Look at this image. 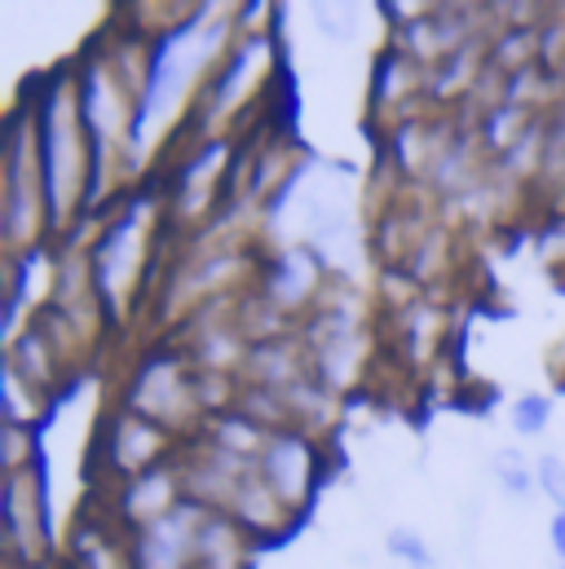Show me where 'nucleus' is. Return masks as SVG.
<instances>
[{
  "label": "nucleus",
  "instance_id": "1",
  "mask_svg": "<svg viewBox=\"0 0 565 569\" xmlns=\"http://www.w3.org/2000/svg\"><path fill=\"white\" fill-rule=\"evenodd\" d=\"M36 146H40L49 234H62L89 208V177H93V154H89V133H85V116H80L76 71H71V80H67V71L40 80Z\"/></svg>",
  "mask_w": 565,
  "mask_h": 569
},
{
  "label": "nucleus",
  "instance_id": "2",
  "mask_svg": "<svg viewBox=\"0 0 565 569\" xmlns=\"http://www.w3.org/2000/svg\"><path fill=\"white\" fill-rule=\"evenodd\" d=\"M4 234H9V248L40 243L49 234L36 116L27 111H13L4 129Z\"/></svg>",
  "mask_w": 565,
  "mask_h": 569
},
{
  "label": "nucleus",
  "instance_id": "3",
  "mask_svg": "<svg viewBox=\"0 0 565 569\" xmlns=\"http://www.w3.org/2000/svg\"><path fill=\"white\" fill-rule=\"evenodd\" d=\"M146 212L129 208L116 221H107V230L98 234L93 252H89V270H93V300L102 305L107 318H125L129 296L141 279V257H146Z\"/></svg>",
  "mask_w": 565,
  "mask_h": 569
},
{
  "label": "nucleus",
  "instance_id": "4",
  "mask_svg": "<svg viewBox=\"0 0 565 569\" xmlns=\"http://www.w3.org/2000/svg\"><path fill=\"white\" fill-rule=\"evenodd\" d=\"M0 517H4V535L13 557L27 569H36L49 552V472L44 459L22 468V472H4V490H0Z\"/></svg>",
  "mask_w": 565,
  "mask_h": 569
},
{
  "label": "nucleus",
  "instance_id": "5",
  "mask_svg": "<svg viewBox=\"0 0 565 569\" xmlns=\"http://www.w3.org/2000/svg\"><path fill=\"white\" fill-rule=\"evenodd\" d=\"M204 521H208V508L181 499L159 521L133 530V569H190L199 557Z\"/></svg>",
  "mask_w": 565,
  "mask_h": 569
},
{
  "label": "nucleus",
  "instance_id": "6",
  "mask_svg": "<svg viewBox=\"0 0 565 569\" xmlns=\"http://www.w3.org/2000/svg\"><path fill=\"white\" fill-rule=\"evenodd\" d=\"M257 472L261 481L275 490L282 508H305L309 495H314V441L300 432V428H279L270 432L266 450L257 455Z\"/></svg>",
  "mask_w": 565,
  "mask_h": 569
},
{
  "label": "nucleus",
  "instance_id": "7",
  "mask_svg": "<svg viewBox=\"0 0 565 569\" xmlns=\"http://www.w3.org/2000/svg\"><path fill=\"white\" fill-rule=\"evenodd\" d=\"M266 71H270V36H261V31L239 36V40L230 44V53L221 58V67L212 71V80L204 84V93H208V116H217V120L235 116V111L248 102V93L266 80Z\"/></svg>",
  "mask_w": 565,
  "mask_h": 569
},
{
  "label": "nucleus",
  "instance_id": "8",
  "mask_svg": "<svg viewBox=\"0 0 565 569\" xmlns=\"http://www.w3.org/2000/svg\"><path fill=\"white\" fill-rule=\"evenodd\" d=\"M190 398H195V389L181 371V358L177 353H155L138 367V380H133L125 407L155 420V425H172Z\"/></svg>",
  "mask_w": 565,
  "mask_h": 569
},
{
  "label": "nucleus",
  "instance_id": "9",
  "mask_svg": "<svg viewBox=\"0 0 565 569\" xmlns=\"http://www.w3.org/2000/svg\"><path fill=\"white\" fill-rule=\"evenodd\" d=\"M163 432L168 428L146 420L138 411H129V407L116 411L111 432H107V459H111V468H116L120 481H133V477L163 463V450H168V437Z\"/></svg>",
  "mask_w": 565,
  "mask_h": 569
},
{
  "label": "nucleus",
  "instance_id": "10",
  "mask_svg": "<svg viewBox=\"0 0 565 569\" xmlns=\"http://www.w3.org/2000/svg\"><path fill=\"white\" fill-rule=\"evenodd\" d=\"M318 274H323V261L318 252H305V248H291V252H279L270 261V279H266V305L275 309H296L309 300V291L318 287Z\"/></svg>",
  "mask_w": 565,
  "mask_h": 569
},
{
  "label": "nucleus",
  "instance_id": "11",
  "mask_svg": "<svg viewBox=\"0 0 565 569\" xmlns=\"http://www.w3.org/2000/svg\"><path fill=\"white\" fill-rule=\"evenodd\" d=\"M226 159H230L226 142H208L181 163V172H177V199H181L186 212H195V208H204V203L217 199V181H221Z\"/></svg>",
  "mask_w": 565,
  "mask_h": 569
},
{
  "label": "nucleus",
  "instance_id": "12",
  "mask_svg": "<svg viewBox=\"0 0 565 569\" xmlns=\"http://www.w3.org/2000/svg\"><path fill=\"white\" fill-rule=\"evenodd\" d=\"M248 530L226 517V512H208L204 521V535H199V569H248Z\"/></svg>",
  "mask_w": 565,
  "mask_h": 569
},
{
  "label": "nucleus",
  "instance_id": "13",
  "mask_svg": "<svg viewBox=\"0 0 565 569\" xmlns=\"http://www.w3.org/2000/svg\"><path fill=\"white\" fill-rule=\"evenodd\" d=\"M490 477H495V486H499L504 495H513V499H526L531 490H539L535 463H531L526 450H517V446H499V450L490 455Z\"/></svg>",
  "mask_w": 565,
  "mask_h": 569
},
{
  "label": "nucleus",
  "instance_id": "14",
  "mask_svg": "<svg viewBox=\"0 0 565 569\" xmlns=\"http://www.w3.org/2000/svg\"><path fill=\"white\" fill-rule=\"evenodd\" d=\"M508 425H513L517 437H539V432H548V425H553V402L544 393H526V398L513 402Z\"/></svg>",
  "mask_w": 565,
  "mask_h": 569
},
{
  "label": "nucleus",
  "instance_id": "15",
  "mask_svg": "<svg viewBox=\"0 0 565 569\" xmlns=\"http://www.w3.org/2000/svg\"><path fill=\"white\" fill-rule=\"evenodd\" d=\"M385 548H389V557H398L403 566H412V569H437V557H433V548L424 543L416 530H407V526H394V530L385 535Z\"/></svg>",
  "mask_w": 565,
  "mask_h": 569
},
{
  "label": "nucleus",
  "instance_id": "16",
  "mask_svg": "<svg viewBox=\"0 0 565 569\" xmlns=\"http://www.w3.org/2000/svg\"><path fill=\"white\" fill-rule=\"evenodd\" d=\"M535 477H539V490L557 503V512L565 508V459L557 450H544L539 459H535Z\"/></svg>",
  "mask_w": 565,
  "mask_h": 569
},
{
  "label": "nucleus",
  "instance_id": "17",
  "mask_svg": "<svg viewBox=\"0 0 565 569\" xmlns=\"http://www.w3.org/2000/svg\"><path fill=\"white\" fill-rule=\"evenodd\" d=\"M548 543H553L557 561L565 566V508H562V512H553V526H548Z\"/></svg>",
  "mask_w": 565,
  "mask_h": 569
},
{
  "label": "nucleus",
  "instance_id": "18",
  "mask_svg": "<svg viewBox=\"0 0 565 569\" xmlns=\"http://www.w3.org/2000/svg\"><path fill=\"white\" fill-rule=\"evenodd\" d=\"M562 129H565V120H562Z\"/></svg>",
  "mask_w": 565,
  "mask_h": 569
},
{
  "label": "nucleus",
  "instance_id": "19",
  "mask_svg": "<svg viewBox=\"0 0 565 569\" xmlns=\"http://www.w3.org/2000/svg\"><path fill=\"white\" fill-rule=\"evenodd\" d=\"M562 569H565V566H562Z\"/></svg>",
  "mask_w": 565,
  "mask_h": 569
}]
</instances>
